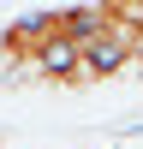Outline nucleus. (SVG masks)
Here are the masks:
<instances>
[{"instance_id": "nucleus-1", "label": "nucleus", "mask_w": 143, "mask_h": 149, "mask_svg": "<svg viewBox=\"0 0 143 149\" xmlns=\"http://www.w3.org/2000/svg\"><path fill=\"white\" fill-rule=\"evenodd\" d=\"M54 30H66V6H48V12H24V18H12L6 30H0V60H6V66H30L36 48H42Z\"/></svg>"}, {"instance_id": "nucleus-2", "label": "nucleus", "mask_w": 143, "mask_h": 149, "mask_svg": "<svg viewBox=\"0 0 143 149\" xmlns=\"http://www.w3.org/2000/svg\"><path fill=\"white\" fill-rule=\"evenodd\" d=\"M95 12H101V24H113L125 36L143 30V0H95Z\"/></svg>"}]
</instances>
